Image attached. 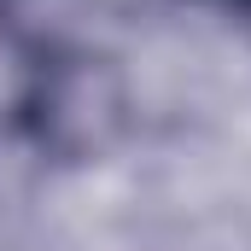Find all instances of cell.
<instances>
[{"instance_id":"cell-2","label":"cell","mask_w":251,"mask_h":251,"mask_svg":"<svg viewBox=\"0 0 251 251\" xmlns=\"http://www.w3.org/2000/svg\"><path fill=\"white\" fill-rule=\"evenodd\" d=\"M234 6H246V0H234Z\"/></svg>"},{"instance_id":"cell-1","label":"cell","mask_w":251,"mask_h":251,"mask_svg":"<svg viewBox=\"0 0 251 251\" xmlns=\"http://www.w3.org/2000/svg\"><path fill=\"white\" fill-rule=\"evenodd\" d=\"M41 88H47V70L29 59L12 35H0V128L35 117L41 111Z\"/></svg>"}]
</instances>
